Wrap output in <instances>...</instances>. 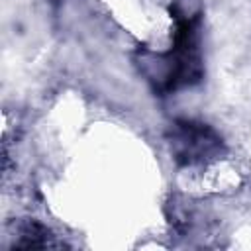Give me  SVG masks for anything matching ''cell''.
Wrapping results in <instances>:
<instances>
[{
	"instance_id": "6da1fadb",
	"label": "cell",
	"mask_w": 251,
	"mask_h": 251,
	"mask_svg": "<svg viewBox=\"0 0 251 251\" xmlns=\"http://www.w3.org/2000/svg\"><path fill=\"white\" fill-rule=\"evenodd\" d=\"M173 151L180 163L192 165L206 157H214L220 153L218 135L206 127L204 124L194 122H176L173 127Z\"/></svg>"
},
{
	"instance_id": "7a4b0ae2",
	"label": "cell",
	"mask_w": 251,
	"mask_h": 251,
	"mask_svg": "<svg viewBox=\"0 0 251 251\" xmlns=\"http://www.w3.org/2000/svg\"><path fill=\"white\" fill-rule=\"evenodd\" d=\"M18 247H51L55 245L49 239V231L39 224H27L22 231V241L16 243Z\"/></svg>"
}]
</instances>
